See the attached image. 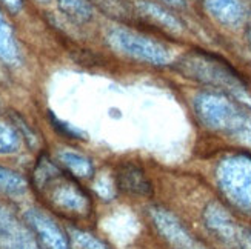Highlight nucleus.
<instances>
[{
    "instance_id": "9",
    "label": "nucleus",
    "mask_w": 251,
    "mask_h": 249,
    "mask_svg": "<svg viewBox=\"0 0 251 249\" xmlns=\"http://www.w3.org/2000/svg\"><path fill=\"white\" fill-rule=\"evenodd\" d=\"M139 6L140 9L144 11V13L151 17L152 20L159 22V23H162L163 26L167 28H173V29H179L180 28V23L174 19L173 16H170L167 11H163L160 6L151 3V2H139Z\"/></svg>"
},
{
    "instance_id": "10",
    "label": "nucleus",
    "mask_w": 251,
    "mask_h": 249,
    "mask_svg": "<svg viewBox=\"0 0 251 249\" xmlns=\"http://www.w3.org/2000/svg\"><path fill=\"white\" fill-rule=\"evenodd\" d=\"M59 5L70 17L79 22H85L91 17V8L85 0H59Z\"/></svg>"
},
{
    "instance_id": "1",
    "label": "nucleus",
    "mask_w": 251,
    "mask_h": 249,
    "mask_svg": "<svg viewBox=\"0 0 251 249\" xmlns=\"http://www.w3.org/2000/svg\"><path fill=\"white\" fill-rule=\"evenodd\" d=\"M39 188L48 196V200L59 208L62 212L86 214L90 212L88 197L77 188V185L62 176L56 168L50 163L42 166V172H37Z\"/></svg>"
},
{
    "instance_id": "8",
    "label": "nucleus",
    "mask_w": 251,
    "mask_h": 249,
    "mask_svg": "<svg viewBox=\"0 0 251 249\" xmlns=\"http://www.w3.org/2000/svg\"><path fill=\"white\" fill-rule=\"evenodd\" d=\"M17 59V48L13 37V31L5 19L0 16V60L14 62Z\"/></svg>"
},
{
    "instance_id": "3",
    "label": "nucleus",
    "mask_w": 251,
    "mask_h": 249,
    "mask_svg": "<svg viewBox=\"0 0 251 249\" xmlns=\"http://www.w3.org/2000/svg\"><path fill=\"white\" fill-rule=\"evenodd\" d=\"M221 188L237 206L251 209V158L231 157L217 171Z\"/></svg>"
},
{
    "instance_id": "5",
    "label": "nucleus",
    "mask_w": 251,
    "mask_h": 249,
    "mask_svg": "<svg viewBox=\"0 0 251 249\" xmlns=\"http://www.w3.org/2000/svg\"><path fill=\"white\" fill-rule=\"evenodd\" d=\"M28 220L50 249H70L65 237L48 217L42 215L40 212L31 211L28 212Z\"/></svg>"
},
{
    "instance_id": "7",
    "label": "nucleus",
    "mask_w": 251,
    "mask_h": 249,
    "mask_svg": "<svg viewBox=\"0 0 251 249\" xmlns=\"http://www.w3.org/2000/svg\"><path fill=\"white\" fill-rule=\"evenodd\" d=\"M59 157L63 161V165L67 166L74 176H77V177H90L91 176L93 166L90 163V160L85 158L83 156L74 153V151H62Z\"/></svg>"
},
{
    "instance_id": "13",
    "label": "nucleus",
    "mask_w": 251,
    "mask_h": 249,
    "mask_svg": "<svg viewBox=\"0 0 251 249\" xmlns=\"http://www.w3.org/2000/svg\"><path fill=\"white\" fill-rule=\"evenodd\" d=\"M73 239L80 249H108L99 240L93 239L90 234H85V232H74Z\"/></svg>"
},
{
    "instance_id": "6",
    "label": "nucleus",
    "mask_w": 251,
    "mask_h": 249,
    "mask_svg": "<svg viewBox=\"0 0 251 249\" xmlns=\"http://www.w3.org/2000/svg\"><path fill=\"white\" fill-rule=\"evenodd\" d=\"M210 14L224 25L234 26L244 19V6L241 0H203Z\"/></svg>"
},
{
    "instance_id": "11",
    "label": "nucleus",
    "mask_w": 251,
    "mask_h": 249,
    "mask_svg": "<svg viewBox=\"0 0 251 249\" xmlns=\"http://www.w3.org/2000/svg\"><path fill=\"white\" fill-rule=\"evenodd\" d=\"M19 146V134L8 123L0 122V154L14 153Z\"/></svg>"
},
{
    "instance_id": "12",
    "label": "nucleus",
    "mask_w": 251,
    "mask_h": 249,
    "mask_svg": "<svg viewBox=\"0 0 251 249\" xmlns=\"http://www.w3.org/2000/svg\"><path fill=\"white\" fill-rule=\"evenodd\" d=\"M25 183L14 172L0 168V191L2 192H20L24 191Z\"/></svg>"
},
{
    "instance_id": "2",
    "label": "nucleus",
    "mask_w": 251,
    "mask_h": 249,
    "mask_svg": "<svg viewBox=\"0 0 251 249\" xmlns=\"http://www.w3.org/2000/svg\"><path fill=\"white\" fill-rule=\"evenodd\" d=\"M108 42L116 51L150 65L160 67V65H167L171 60L170 49L165 45L124 28L113 29L108 34Z\"/></svg>"
},
{
    "instance_id": "4",
    "label": "nucleus",
    "mask_w": 251,
    "mask_h": 249,
    "mask_svg": "<svg viewBox=\"0 0 251 249\" xmlns=\"http://www.w3.org/2000/svg\"><path fill=\"white\" fill-rule=\"evenodd\" d=\"M117 186L133 196L147 197L151 196L152 188L145 172L134 163L122 165L117 172Z\"/></svg>"
},
{
    "instance_id": "14",
    "label": "nucleus",
    "mask_w": 251,
    "mask_h": 249,
    "mask_svg": "<svg viewBox=\"0 0 251 249\" xmlns=\"http://www.w3.org/2000/svg\"><path fill=\"white\" fill-rule=\"evenodd\" d=\"M3 3H6L9 8H13V9H17L22 3V0H2Z\"/></svg>"
},
{
    "instance_id": "15",
    "label": "nucleus",
    "mask_w": 251,
    "mask_h": 249,
    "mask_svg": "<svg viewBox=\"0 0 251 249\" xmlns=\"http://www.w3.org/2000/svg\"><path fill=\"white\" fill-rule=\"evenodd\" d=\"M163 2H167L173 6H182L183 5V0H163Z\"/></svg>"
}]
</instances>
